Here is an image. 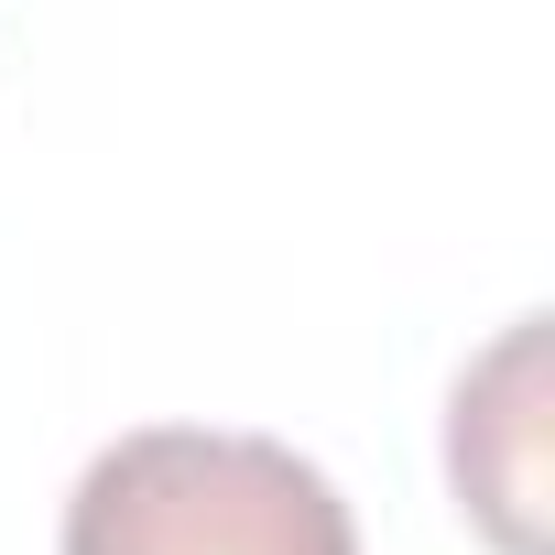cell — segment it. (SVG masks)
I'll return each instance as SVG.
<instances>
[{
	"label": "cell",
	"mask_w": 555,
	"mask_h": 555,
	"mask_svg": "<svg viewBox=\"0 0 555 555\" xmlns=\"http://www.w3.org/2000/svg\"><path fill=\"white\" fill-rule=\"evenodd\" d=\"M447 468H457V501L501 533V555H533V317L457 382Z\"/></svg>",
	"instance_id": "cell-2"
},
{
	"label": "cell",
	"mask_w": 555,
	"mask_h": 555,
	"mask_svg": "<svg viewBox=\"0 0 555 555\" xmlns=\"http://www.w3.org/2000/svg\"><path fill=\"white\" fill-rule=\"evenodd\" d=\"M66 555H360V522L317 457L240 425H142L88 457Z\"/></svg>",
	"instance_id": "cell-1"
}]
</instances>
